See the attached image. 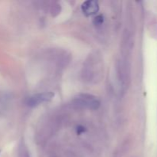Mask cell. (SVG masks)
<instances>
[{
    "label": "cell",
    "mask_w": 157,
    "mask_h": 157,
    "mask_svg": "<svg viewBox=\"0 0 157 157\" xmlns=\"http://www.w3.org/2000/svg\"><path fill=\"white\" fill-rule=\"evenodd\" d=\"M81 10L83 13L87 16L95 15L99 10V4L98 2L94 0L86 1L81 6Z\"/></svg>",
    "instance_id": "3957f363"
},
{
    "label": "cell",
    "mask_w": 157,
    "mask_h": 157,
    "mask_svg": "<svg viewBox=\"0 0 157 157\" xmlns=\"http://www.w3.org/2000/svg\"><path fill=\"white\" fill-rule=\"evenodd\" d=\"M84 128L83 127H78V134H81V133H83V132H84Z\"/></svg>",
    "instance_id": "8992f818"
},
{
    "label": "cell",
    "mask_w": 157,
    "mask_h": 157,
    "mask_svg": "<svg viewBox=\"0 0 157 157\" xmlns=\"http://www.w3.org/2000/svg\"><path fill=\"white\" fill-rule=\"evenodd\" d=\"M19 157H30L27 148L25 147L24 144H21L19 148Z\"/></svg>",
    "instance_id": "277c9868"
},
{
    "label": "cell",
    "mask_w": 157,
    "mask_h": 157,
    "mask_svg": "<svg viewBox=\"0 0 157 157\" xmlns=\"http://www.w3.org/2000/svg\"><path fill=\"white\" fill-rule=\"evenodd\" d=\"M73 104L76 107L90 110H97L101 105V102L96 97L87 94H79L75 97L73 100Z\"/></svg>",
    "instance_id": "6da1fadb"
},
{
    "label": "cell",
    "mask_w": 157,
    "mask_h": 157,
    "mask_svg": "<svg viewBox=\"0 0 157 157\" xmlns=\"http://www.w3.org/2000/svg\"><path fill=\"white\" fill-rule=\"evenodd\" d=\"M103 21H104V17H103V15H98V16H97L94 18V22L95 23V25H101L103 23Z\"/></svg>",
    "instance_id": "5b68a950"
},
{
    "label": "cell",
    "mask_w": 157,
    "mask_h": 157,
    "mask_svg": "<svg viewBox=\"0 0 157 157\" xmlns=\"http://www.w3.org/2000/svg\"><path fill=\"white\" fill-rule=\"evenodd\" d=\"M54 94L52 92H46V93L38 94L33 96L29 97L26 100V104L30 107H35L43 103L50 101L53 98Z\"/></svg>",
    "instance_id": "7a4b0ae2"
}]
</instances>
